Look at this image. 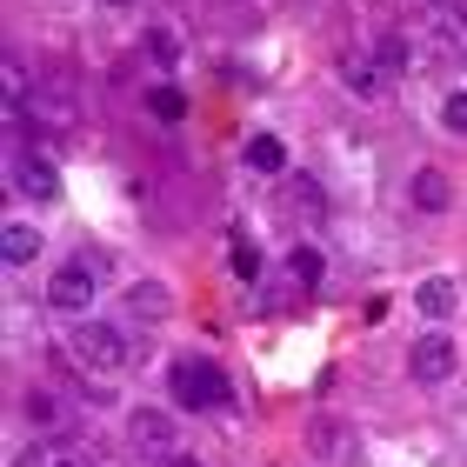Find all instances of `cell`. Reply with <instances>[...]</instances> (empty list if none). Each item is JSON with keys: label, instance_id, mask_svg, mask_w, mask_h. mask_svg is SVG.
<instances>
[{"label": "cell", "instance_id": "cell-1", "mask_svg": "<svg viewBox=\"0 0 467 467\" xmlns=\"http://www.w3.org/2000/svg\"><path fill=\"white\" fill-rule=\"evenodd\" d=\"M174 400L181 408H227L234 388H227V374L214 368V360H174Z\"/></svg>", "mask_w": 467, "mask_h": 467}, {"label": "cell", "instance_id": "cell-2", "mask_svg": "<svg viewBox=\"0 0 467 467\" xmlns=\"http://www.w3.org/2000/svg\"><path fill=\"white\" fill-rule=\"evenodd\" d=\"M94 261H60L54 274H47V307H60V314H88V301H94Z\"/></svg>", "mask_w": 467, "mask_h": 467}, {"label": "cell", "instance_id": "cell-3", "mask_svg": "<svg viewBox=\"0 0 467 467\" xmlns=\"http://www.w3.org/2000/svg\"><path fill=\"white\" fill-rule=\"evenodd\" d=\"M74 360H80V368H94V374L120 368V360H127V341H120V327L80 321V327H74Z\"/></svg>", "mask_w": 467, "mask_h": 467}, {"label": "cell", "instance_id": "cell-4", "mask_svg": "<svg viewBox=\"0 0 467 467\" xmlns=\"http://www.w3.org/2000/svg\"><path fill=\"white\" fill-rule=\"evenodd\" d=\"M408 374L420 388H441V380H454V341L448 334H420L414 354H408Z\"/></svg>", "mask_w": 467, "mask_h": 467}, {"label": "cell", "instance_id": "cell-5", "mask_svg": "<svg viewBox=\"0 0 467 467\" xmlns=\"http://www.w3.org/2000/svg\"><path fill=\"white\" fill-rule=\"evenodd\" d=\"M14 187H20L27 201H54V194H60V174H54L47 154H20V161H14Z\"/></svg>", "mask_w": 467, "mask_h": 467}, {"label": "cell", "instance_id": "cell-6", "mask_svg": "<svg viewBox=\"0 0 467 467\" xmlns=\"http://www.w3.org/2000/svg\"><path fill=\"white\" fill-rule=\"evenodd\" d=\"M428 47H434V60L467 54V27L454 20V7H434V20H428Z\"/></svg>", "mask_w": 467, "mask_h": 467}, {"label": "cell", "instance_id": "cell-7", "mask_svg": "<svg viewBox=\"0 0 467 467\" xmlns=\"http://www.w3.org/2000/svg\"><path fill=\"white\" fill-rule=\"evenodd\" d=\"M414 307L428 314V321H448V314L461 307V294H454V281H448V274H428V281L414 287Z\"/></svg>", "mask_w": 467, "mask_h": 467}, {"label": "cell", "instance_id": "cell-8", "mask_svg": "<svg viewBox=\"0 0 467 467\" xmlns=\"http://www.w3.org/2000/svg\"><path fill=\"white\" fill-rule=\"evenodd\" d=\"M408 194H414V207H420V214H441V207L454 201V187H448V174H441V167H420Z\"/></svg>", "mask_w": 467, "mask_h": 467}, {"label": "cell", "instance_id": "cell-9", "mask_svg": "<svg viewBox=\"0 0 467 467\" xmlns=\"http://www.w3.org/2000/svg\"><path fill=\"white\" fill-rule=\"evenodd\" d=\"M247 167H254V174H261V181L287 174V147L274 140V134H254V140H247Z\"/></svg>", "mask_w": 467, "mask_h": 467}, {"label": "cell", "instance_id": "cell-10", "mask_svg": "<svg viewBox=\"0 0 467 467\" xmlns=\"http://www.w3.org/2000/svg\"><path fill=\"white\" fill-rule=\"evenodd\" d=\"M34 254H40V234H34L27 221H7V234H0V261H7V267H27Z\"/></svg>", "mask_w": 467, "mask_h": 467}, {"label": "cell", "instance_id": "cell-11", "mask_svg": "<svg viewBox=\"0 0 467 467\" xmlns=\"http://www.w3.org/2000/svg\"><path fill=\"white\" fill-rule=\"evenodd\" d=\"M374 60H380V74H408L414 67V40L408 34H380L374 40Z\"/></svg>", "mask_w": 467, "mask_h": 467}, {"label": "cell", "instance_id": "cell-12", "mask_svg": "<svg viewBox=\"0 0 467 467\" xmlns=\"http://www.w3.org/2000/svg\"><path fill=\"white\" fill-rule=\"evenodd\" d=\"M134 441H140V448H174V420L154 414V408H140L134 414Z\"/></svg>", "mask_w": 467, "mask_h": 467}, {"label": "cell", "instance_id": "cell-13", "mask_svg": "<svg viewBox=\"0 0 467 467\" xmlns=\"http://www.w3.org/2000/svg\"><path fill=\"white\" fill-rule=\"evenodd\" d=\"M147 114L161 127H174V120H187V94L181 88H147Z\"/></svg>", "mask_w": 467, "mask_h": 467}, {"label": "cell", "instance_id": "cell-14", "mask_svg": "<svg viewBox=\"0 0 467 467\" xmlns=\"http://www.w3.org/2000/svg\"><path fill=\"white\" fill-rule=\"evenodd\" d=\"M287 267H294V281H301V287H321V281H327V254H321V247H294Z\"/></svg>", "mask_w": 467, "mask_h": 467}, {"label": "cell", "instance_id": "cell-15", "mask_svg": "<svg viewBox=\"0 0 467 467\" xmlns=\"http://www.w3.org/2000/svg\"><path fill=\"white\" fill-rule=\"evenodd\" d=\"M27 420H34V428H60V420H67V400L40 388V394H27Z\"/></svg>", "mask_w": 467, "mask_h": 467}, {"label": "cell", "instance_id": "cell-16", "mask_svg": "<svg viewBox=\"0 0 467 467\" xmlns=\"http://www.w3.org/2000/svg\"><path fill=\"white\" fill-rule=\"evenodd\" d=\"M341 74H348V88H354V94H368V100H374L380 88H388V74H380V60H348Z\"/></svg>", "mask_w": 467, "mask_h": 467}, {"label": "cell", "instance_id": "cell-17", "mask_svg": "<svg viewBox=\"0 0 467 467\" xmlns=\"http://www.w3.org/2000/svg\"><path fill=\"white\" fill-rule=\"evenodd\" d=\"M287 207H294V214H314V221H321V214H327V194H321L314 181H294V187H287Z\"/></svg>", "mask_w": 467, "mask_h": 467}, {"label": "cell", "instance_id": "cell-18", "mask_svg": "<svg viewBox=\"0 0 467 467\" xmlns=\"http://www.w3.org/2000/svg\"><path fill=\"white\" fill-rule=\"evenodd\" d=\"M147 60H154V67H181V40H174V27H154V34H147Z\"/></svg>", "mask_w": 467, "mask_h": 467}, {"label": "cell", "instance_id": "cell-19", "mask_svg": "<svg viewBox=\"0 0 467 467\" xmlns=\"http://www.w3.org/2000/svg\"><path fill=\"white\" fill-rule=\"evenodd\" d=\"M234 274H241V281H261V254H254V241H241V234H234Z\"/></svg>", "mask_w": 467, "mask_h": 467}, {"label": "cell", "instance_id": "cell-20", "mask_svg": "<svg viewBox=\"0 0 467 467\" xmlns=\"http://www.w3.org/2000/svg\"><path fill=\"white\" fill-rule=\"evenodd\" d=\"M127 301H134V314H161V307H167V287H154V281H140L134 294H127Z\"/></svg>", "mask_w": 467, "mask_h": 467}, {"label": "cell", "instance_id": "cell-21", "mask_svg": "<svg viewBox=\"0 0 467 467\" xmlns=\"http://www.w3.org/2000/svg\"><path fill=\"white\" fill-rule=\"evenodd\" d=\"M441 127H448V134H467V94H448V108H441Z\"/></svg>", "mask_w": 467, "mask_h": 467}, {"label": "cell", "instance_id": "cell-22", "mask_svg": "<svg viewBox=\"0 0 467 467\" xmlns=\"http://www.w3.org/2000/svg\"><path fill=\"white\" fill-rule=\"evenodd\" d=\"M167 467H201V461H187V454H167Z\"/></svg>", "mask_w": 467, "mask_h": 467}, {"label": "cell", "instance_id": "cell-23", "mask_svg": "<svg viewBox=\"0 0 467 467\" xmlns=\"http://www.w3.org/2000/svg\"><path fill=\"white\" fill-rule=\"evenodd\" d=\"M108 7H127V0H108Z\"/></svg>", "mask_w": 467, "mask_h": 467}, {"label": "cell", "instance_id": "cell-24", "mask_svg": "<svg viewBox=\"0 0 467 467\" xmlns=\"http://www.w3.org/2000/svg\"><path fill=\"white\" fill-rule=\"evenodd\" d=\"M54 467H74V461H54Z\"/></svg>", "mask_w": 467, "mask_h": 467}]
</instances>
